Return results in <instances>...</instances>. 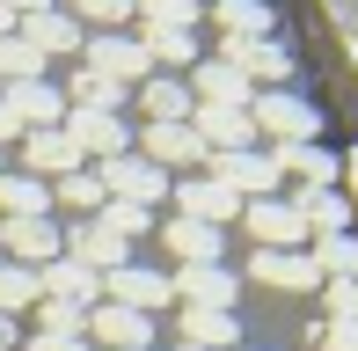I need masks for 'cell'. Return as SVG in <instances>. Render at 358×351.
Here are the masks:
<instances>
[{"label": "cell", "mask_w": 358, "mask_h": 351, "mask_svg": "<svg viewBox=\"0 0 358 351\" xmlns=\"http://www.w3.org/2000/svg\"><path fill=\"white\" fill-rule=\"evenodd\" d=\"M161 242H169L183 264H220V227H198V220H183V213L161 227Z\"/></svg>", "instance_id": "cell-28"}, {"label": "cell", "mask_w": 358, "mask_h": 351, "mask_svg": "<svg viewBox=\"0 0 358 351\" xmlns=\"http://www.w3.org/2000/svg\"><path fill=\"white\" fill-rule=\"evenodd\" d=\"M190 132H198L205 154H249L256 147V117H249V110H220V103L190 110Z\"/></svg>", "instance_id": "cell-9"}, {"label": "cell", "mask_w": 358, "mask_h": 351, "mask_svg": "<svg viewBox=\"0 0 358 351\" xmlns=\"http://www.w3.org/2000/svg\"><path fill=\"white\" fill-rule=\"evenodd\" d=\"M307 257H315V271H322L329 285H351V278H358V234H322Z\"/></svg>", "instance_id": "cell-29"}, {"label": "cell", "mask_w": 358, "mask_h": 351, "mask_svg": "<svg viewBox=\"0 0 358 351\" xmlns=\"http://www.w3.org/2000/svg\"><path fill=\"white\" fill-rule=\"evenodd\" d=\"M213 15H220L227 37H271V8L264 0H213Z\"/></svg>", "instance_id": "cell-32"}, {"label": "cell", "mask_w": 358, "mask_h": 351, "mask_svg": "<svg viewBox=\"0 0 358 351\" xmlns=\"http://www.w3.org/2000/svg\"><path fill=\"white\" fill-rule=\"evenodd\" d=\"M0 351H15V322H8V315H0Z\"/></svg>", "instance_id": "cell-44"}, {"label": "cell", "mask_w": 358, "mask_h": 351, "mask_svg": "<svg viewBox=\"0 0 358 351\" xmlns=\"http://www.w3.org/2000/svg\"><path fill=\"white\" fill-rule=\"evenodd\" d=\"M95 227H110L117 242H132V234H154V213H146V205H124V198H103Z\"/></svg>", "instance_id": "cell-36"}, {"label": "cell", "mask_w": 358, "mask_h": 351, "mask_svg": "<svg viewBox=\"0 0 358 351\" xmlns=\"http://www.w3.org/2000/svg\"><path fill=\"white\" fill-rule=\"evenodd\" d=\"M0 257L22 264V271H44V264L66 257V234L52 227V213L44 220H0Z\"/></svg>", "instance_id": "cell-4"}, {"label": "cell", "mask_w": 358, "mask_h": 351, "mask_svg": "<svg viewBox=\"0 0 358 351\" xmlns=\"http://www.w3.org/2000/svg\"><path fill=\"white\" fill-rule=\"evenodd\" d=\"M37 285H44V300H66V308H95V300H103V278H95L88 264H73V257L44 264Z\"/></svg>", "instance_id": "cell-22"}, {"label": "cell", "mask_w": 358, "mask_h": 351, "mask_svg": "<svg viewBox=\"0 0 358 351\" xmlns=\"http://www.w3.org/2000/svg\"><path fill=\"white\" fill-rule=\"evenodd\" d=\"M37 337H88V308H66V300H37Z\"/></svg>", "instance_id": "cell-38"}, {"label": "cell", "mask_w": 358, "mask_h": 351, "mask_svg": "<svg viewBox=\"0 0 358 351\" xmlns=\"http://www.w3.org/2000/svg\"><path fill=\"white\" fill-rule=\"evenodd\" d=\"M198 8H205V0H198Z\"/></svg>", "instance_id": "cell-49"}, {"label": "cell", "mask_w": 358, "mask_h": 351, "mask_svg": "<svg viewBox=\"0 0 358 351\" xmlns=\"http://www.w3.org/2000/svg\"><path fill=\"white\" fill-rule=\"evenodd\" d=\"M183 88H190V103H220V110H249V103H256V81H249V73H234L227 59H198Z\"/></svg>", "instance_id": "cell-13"}, {"label": "cell", "mask_w": 358, "mask_h": 351, "mask_svg": "<svg viewBox=\"0 0 358 351\" xmlns=\"http://www.w3.org/2000/svg\"><path fill=\"white\" fill-rule=\"evenodd\" d=\"M176 213L198 220V227H227V220H241V198L227 183H213V176H176Z\"/></svg>", "instance_id": "cell-8"}, {"label": "cell", "mask_w": 358, "mask_h": 351, "mask_svg": "<svg viewBox=\"0 0 358 351\" xmlns=\"http://www.w3.org/2000/svg\"><path fill=\"white\" fill-rule=\"evenodd\" d=\"M15 37H22L37 59H80L88 29H80L66 8H37V15H22V22H15Z\"/></svg>", "instance_id": "cell-6"}, {"label": "cell", "mask_w": 358, "mask_h": 351, "mask_svg": "<svg viewBox=\"0 0 358 351\" xmlns=\"http://www.w3.org/2000/svg\"><path fill=\"white\" fill-rule=\"evenodd\" d=\"M22 162H29V176H44V183H59V176L88 169V162H80V147L66 139V124H44V132H22Z\"/></svg>", "instance_id": "cell-18"}, {"label": "cell", "mask_w": 358, "mask_h": 351, "mask_svg": "<svg viewBox=\"0 0 358 351\" xmlns=\"http://www.w3.org/2000/svg\"><path fill=\"white\" fill-rule=\"evenodd\" d=\"M249 117H256V132H271L278 147H315V139H322V117H315V103H300L292 88H256Z\"/></svg>", "instance_id": "cell-1"}, {"label": "cell", "mask_w": 358, "mask_h": 351, "mask_svg": "<svg viewBox=\"0 0 358 351\" xmlns=\"http://www.w3.org/2000/svg\"><path fill=\"white\" fill-rule=\"evenodd\" d=\"M66 257H73V264H88L95 278H110V271L132 264V242H117V234L95 227V220H73V227H66Z\"/></svg>", "instance_id": "cell-16"}, {"label": "cell", "mask_w": 358, "mask_h": 351, "mask_svg": "<svg viewBox=\"0 0 358 351\" xmlns=\"http://www.w3.org/2000/svg\"><path fill=\"white\" fill-rule=\"evenodd\" d=\"M139 154L154 169H198L205 162V147H198L190 124H146V132H139Z\"/></svg>", "instance_id": "cell-20"}, {"label": "cell", "mask_w": 358, "mask_h": 351, "mask_svg": "<svg viewBox=\"0 0 358 351\" xmlns=\"http://www.w3.org/2000/svg\"><path fill=\"white\" fill-rule=\"evenodd\" d=\"M249 278L278 285V293H315L322 271H315V257H307V249H256V257H249Z\"/></svg>", "instance_id": "cell-19"}, {"label": "cell", "mask_w": 358, "mask_h": 351, "mask_svg": "<svg viewBox=\"0 0 358 351\" xmlns=\"http://www.w3.org/2000/svg\"><path fill=\"white\" fill-rule=\"evenodd\" d=\"M292 213L307 220V242H322V234H351L358 205L344 198V190H300V198H292Z\"/></svg>", "instance_id": "cell-21"}, {"label": "cell", "mask_w": 358, "mask_h": 351, "mask_svg": "<svg viewBox=\"0 0 358 351\" xmlns=\"http://www.w3.org/2000/svg\"><path fill=\"white\" fill-rule=\"evenodd\" d=\"M183 351H198V344H183Z\"/></svg>", "instance_id": "cell-47"}, {"label": "cell", "mask_w": 358, "mask_h": 351, "mask_svg": "<svg viewBox=\"0 0 358 351\" xmlns=\"http://www.w3.org/2000/svg\"><path fill=\"white\" fill-rule=\"evenodd\" d=\"M37 300H44L37 271H22V264H8V257H0V315L15 322V315H22V308H37Z\"/></svg>", "instance_id": "cell-31"}, {"label": "cell", "mask_w": 358, "mask_h": 351, "mask_svg": "<svg viewBox=\"0 0 358 351\" xmlns=\"http://www.w3.org/2000/svg\"><path fill=\"white\" fill-rule=\"evenodd\" d=\"M29 351H95L88 337H29Z\"/></svg>", "instance_id": "cell-41"}, {"label": "cell", "mask_w": 358, "mask_h": 351, "mask_svg": "<svg viewBox=\"0 0 358 351\" xmlns=\"http://www.w3.org/2000/svg\"><path fill=\"white\" fill-rule=\"evenodd\" d=\"M220 59H227L234 73H249V81H264V88H285V81H292L285 44H271V37H220Z\"/></svg>", "instance_id": "cell-11"}, {"label": "cell", "mask_w": 358, "mask_h": 351, "mask_svg": "<svg viewBox=\"0 0 358 351\" xmlns=\"http://www.w3.org/2000/svg\"><path fill=\"white\" fill-rule=\"evenodd\" d=\"M0 110H8L22 132H44V124H66V95H59L52 81H15L0 88Z\"/></svg>", "instance_id": "cell-14"}, {"label": "cell", "mask_w": 358, "mask_h": 351, "mask_svg": "<svg viewBox=\"0 0 358 351\" xmlns=\"http://www.w3.org/2000/svg\"><path fill=\"white\" fill-rule=\"evenodd\" d=\"M88 344L95 351H154V315H132L117 300H95L88 308Z\"/></svg>", "instance_id": "cell-5"}, {"label": "cell", "mask_w": 358, "mask_h": 351, "mask_svg": "<svg viewBox=\"0 0 358 351\" xmlns=\"http://www.w3.org/2000/svg\"><path fill=\"white\" fill-rule=\"evenodd\" d=\"M344 176H351V190H358V154H351V162H344Z\"/></svg>", "instance_id": "cell-46"}, {"label": "cell", "mask_w": 358, "mask_h": 351, "mask_svg": "<svg viewBox=\"0 0 358 351\" xmlns=\"http://www.w3.org/2000/svg\"><path fill=\"white\" fill-rule=\"evenodd\" d=\"M0 8H8L15 22H22V15H37V8H59V0H0Z\"/></svg>", "instance_id": "cell-42"}, {"label": "cell", "mask_w": 358, "mask_h": 351, "mask_svg": "<svg viewBox=\"0 0 358 351\" xmlns=\"http://www.w3.org/2000/svg\"><path fill=\"white\" fill-rule=\"evenodd\" d=\"M0 37H15V15H8V8H0Z\"/></svg>", "instance_id": "cell-45"}, {"label": "cell", "mask_w": 358, "mask_h": 351, "mask_svg": "<svg viewBox=\"0 0 358 351\" xmlns=\"http://www.w3.org/2000/svg\"><path fill=\"white\" fill-rule=\"evenodd\" d=\"M132 15L146 29H190L205 8H198V0H132Z\"/></svg>", "instance_id": "cell-35"}, {"label": "cell", "mask_w": 358, "mask_h": 351, "mask_svg": "<svg viewBox=\"0 0 358 351\" xmlns=\"http://www.w3.org/2000/svg\"><path fill=\"white\" fill-rule=\"evenodd\" d=\"M132 95H139L146 124H190V110H198V103H190V88L176 81V73H154V81H139Z\"/></svg>", "instance_id": "cell-24"}, {"label": "cell", "mask_w": 358, "mask_h": 351, "mask_svg": "<svg viewBox=\"0 0 358 351\" xmlns=\"http://www.w3.org/2000/svg\"><path fill=\"white\" fill-rule=\"evenodd\" d=\"M44 213H52L44 176H0V220H44Z\"/></svg>", "instance_id": "cell-27"}, {"label": "cell", "mask_w": 358, "mask_h": 351, "mask_svg": "<svg viewBox=\"0 0 358 351\" xmlns=\"http://www.w3.org/2000/svg\"><path fill=\"white\" fill-rule=\"evenodd\" d=\"M322 351H358V322H329L322 329Z\"/></svg>", "instance_id": "cell-40"}, {"label": "cell", "mask_w": 358, "mask_h": 351, "mask_svg": "<svg viewBox=\"0 0 358 351\" xmlns=\"http://www.w3.org/2000/svg\"><path fill=\"white\" fill-rule=\"evenodd\" d=\"M66 139L80 147V162H117V154H132V124L103 117V110H66Z\"/></svg>", "instance_id": "cell-7"}, {"label": "cell", "mask_w": 358, "mask_h": 351, "mask_svg": "<svg viewBox=\"0 0 358 351\" xmlns=\"http://www.w3.org/2000/svg\"><path fill=\"white\" fill-rule=\"evenodd\" d=\"M271 162H278V176H300L307 190H336V176H344V162H336L329 147H271Z\"/></svg>", "instance_id": "cell-23"}, {"label": "cell", "mask_w": 358, "mask_h": 351, "mask_svg": "<svg viewBox=\"0 0 358 351\" xmlns=\"http://www.w3.org/2000/svg\"><path fill=\"white\" fill-rule=\"evenodd\" d=\"M8 139H22V124H15L8 110H0V147H8Z\"/></svg>", "instance_id": "cell-43"}, {"label": "cell", "mask_w": 358, "mask_h": 351, "mask_svg": "<svg viewBox=\"0 0 358 351\" xmlns=\"http://www.w3.org/2000/svg\"><path fill=\"white\" fill-rule=\"evenodd\" d=\"M103 300H117V308H132V315H161L176 293H169V278H161V271L124 264V271H110V278H103Z\"/></svg>", "instance_id": "cell-17"}, {"label": "cell", "mask_w": 358, "mask_h": 351, "mask_svg": "<svg viewBox=\"0 0 358 351\" xmlns=\"http://www.w3.org/2000/svg\"><path fill=\"white\" fill-rule=\"evenodd\" d=\"M0 176H8V169H0Z\"/></svg>", "instance_id": "cell-48"}, {"label": "cell", "mask_w": 358, "mask_h": 351, "mask_svg": "<svg viewBox=\"0 0 358 351\" xmlns=\"http://www.w3.org/2000/svg\"><path fill=\"white\" fill-rule=\"evenodd\" d=\"M183 344H198V351H241V322L227 308H183Z\"/></svg>", "instance_id": "cell-26"}, {"label": "cell", "mask_w": 358, "mask_h": 351, "mask_svg": "<svg viewBox=\"0 0 358 351\" xmlns=\"http://www.w3.org/2000/svg\"><path fill=\"white\" fill-rule=\"evenodd\" d=\"M169 293L183 300V308H227V315H234V293H241V278H234L227 264H183V271L169 278Z\"/></svg>", "instance_id": "cell-12"}, {"label": "cell", "mask_w": 358, "mask_h": 351, "mask_svg": "<svg viewBox=\"0 0 358 351\" xmlns=\"http://www.w3.org/2000/svg\"><path fill=\"white\" fill-rule=\"evenodd\" d=\"M205 176H213V183H227L234 190L241 205L249 198H271V183H278V162H271V154H205Z\"/></svg>", "instance_id": "cell-10"}, {"label": "cell", "mask_w": 358, "mask_h": 351, "mask_svg": "<svg viewBox=\"0 0 358 351\" xmlns=\"http://www.w3.org/2000/svg\"><path fill=\"white\" fill-rule=\"evenodd\" d=\"M124 103H132V88H124V81H110V73H88V66H73L66 110H103V117H124Z\"/></svg>", "instance_id": "cell-25"}, {"label": "cell", "mask_w": 358, "mask_h": 351, "mask_svg": "<svg viewBox=\"0 0 358 351\" xmlns=\"http://www.w3.org/2000/svg\"><path fill=\"white\" fill-rule=\"evenodd\" d=\"M95 176H103V198L146 205V213H154V205L169 198V183H176V176H169V169H154L146 154H117V162H95Z\"/></svg>", "instance_id": "cell-3"}, {"label": "cell", "mask_w": 358, "mask_h": 351, "mask_svg": "<svg viewBox=\"0 0 358 351\" xmlns=\"http://www.w3.org/2000/svg\"><path fill=\"white\" fill-rule=\"evenodd\" d=\"M80 29H124L132 22V0H59Z\"/></svg>", "instance_id": "cell-34"}, {"label": "cell", "mask_w": 358, "mask_h": 351, "mask_svg": "<svg viewBox=\"0 0 358 351\" xmlns=\"http://www.w3.org/2000/svg\"><path fill=\"white\" fill-rule=\"evenodd\" d=\"M146 59H161V66H198V44H190V29H139Z\"/></svg>", "instance_id": "cell-33"}, {"label": "cell", "mask_w": 358, "mask_h": 351, "mask_svg": "<svg viewBox=\"0 0 358 351\" xmlns=\"http://www.w3.org/2000/svg\"><path fill=\"white\" fill-rule=\"evenodd\" d=\"M52 205H66V213L95 220V213H103V176H95V169H73V176H59V183H52Z\"/></svg>", "instance_id": "cell-30"}, {"label": "cell", "mask_w": 358, "mask_h": 351, "mask_svg": "<svg viewBox=\"0 0 358 351\" xmlns=\"http://www.w3.org/2000/svg\"><path fill=\"white\" fill-rule=\"evenodd\" d=\"M80 66H88V73H110V81H124V88L154 81V59H146V44L124 37V29H95V37L80 44Z\"/></svg>", "instance_id": "cell-2"}, {"label": "cell", "mask_w": 358, "mask_h": 351, "mask_svg": "<svg viewBox=\"0 0 358 351\" xmlns=\"http://www.w3.org/2000/svg\"><path fill=\"white\" fill-rule=\"evenodd\" d=\"M241 227L256 234V249H300L307 242V220L292 205H278V198H249L241 205Z\"/></svg>", "instance_id": "cell-15"}, {"label": "cell", "mask_w": 358, "mask_h": 351, "mask_svg": "<svg viewBox=\"0 0 358 351\" xmlns=\"http://www.w3.org/2000/svg\"><path fill=\"white\" fill-rule=\"evenodd\" d=\"M322 300H329L336 322H358V278H351V285H322Z\"/></svg>", "instance_id": "cell-39"}, {"label": "cell", "mask_w": 358, "mask_h": 351, "mask_svg": "<svg viewBox=\"0 0 358 351\" xmlns=\"http://www.w3.org/2000/svg\"><path fill=\"white\" fill-rule=\"evenodd\" d=\"M15 81H44V59L22 37H0V88H15Z\"/></svg>", "instance_id": "cell-37"}]
</instances>
